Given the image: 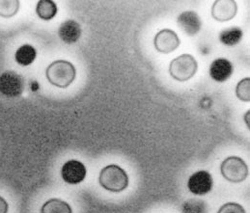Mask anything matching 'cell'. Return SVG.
I'll return each instance as SVG.
<instances>
[{
	"label": "cell",
	"mask_w": 250,
	"mask_h": 213,
	"mask_svg": "<svg viewBox=\"0 0 250 213\" xmlns=\"http://www.w3.org/2000/svg\"><path fill=\"white\" fill-rule=\"evenodd\" d=\"M181 44L179 36L171 29L161 30L154 39L156 49L164 54H168L175 51Z\"/></svg>",
	"instance_id": "ba28073f"
},
{
	"label": "cell",
	"mask_w": 250,
	"mask_h": 213,
	"mask_svg": "<svg viewBox=\"0 0 250 213\" xmlns=\"http://www.w3.org/2000/svg\"><path fill=\"white\" fill-rule=\"evenodd\" d=\"M222 176L233 183H240L247 179L249 167L245 160L238 156H230L223 160L220 166Z\"/></svg>",
	"instance_id": "277c9868"
},
{
	"label": "cell",
	"mask_w": 250,
	"mask_h": 213,
	"mask_svg": "<svg viewBox=\"0 0 250 213\" xmlns=\"http://www.w3.org/2000/svg\"><path fill=\"white\" fill-rule=\"evenodd\" d=\"M213 186L211 174L207 171H198L192 174L188 180V190L197 196H204L209 193Z\"/></svg>",
	"instance_id": "8992f818"
},
{
	"label": "cell",
	"mask_w": 250,
	"mask_h": 213,
	"mask_svg": "<svg viewBox=\"0 0 250 213\" xmlns=\"http://www.w3.org/2000/svg\"><path fill=\"white\" fill-rule=\"evenodd\" d=\"M41 213H73V210L68 203L54 198L42 205Z\"/></svg>",
	"instance_id": "9a60e30c"
},
{
	"label": "cell",
	"mask_w": 250,
	"mask_h": 213,
	"mask_svg": "<svg viewBox=\"0 0 250 213\" xmlns=\"http://www.w3.org/2000/svg\"><path fill=\"white\" fill-rule=\"evenodd\" d=\"M198 70L196 59L190 54H183L173 59L169 66L170 76L177 81L185 82L194 77Z\"/></svg>",
	"instance_id": "3957f363"
},
{
	"label": "cell",
	"mask_w": 250,
	"mask_h": 213,
	"mask_svg": "<svg viewBox=\"0 0 250 213\" xmlns=\"http://www.w3.org/2000/svg\"><path fill=\"white\" fill-rule=\"evenodd\" d=\"M24 90L21 76L13 71H6L0 76V93L7 97H18Z\"/></svg>",
	"instance_id": "5b68a950"
},
{
	"label": "cell",
	"mask_w": 250,
	"mask_h": 213,
	"mask_svg": "<svg viewBox=\"0 0 250 213\" xmlns=\"http://www.w3.org/2000/svg\"><path fill=\"white\" fill-rule=\"evenodd\" d=\"M238 12V5L234 0H217L211 7L212 18L220 22L229 21L235 18Z\"/></svg>",
	"instance_id": "9c48e42d"
},
{
	"label": "cell",
	"mask_w": 250,
	"mask_h": 213,
	"mask_svg": "<svg viewBox=\"0 0 250 213\" xmlns=\"http://www.w3.org/2000/svg\"><path fill=\"white\" fill-rule=\"evenodd\" d=\"M36 13L42 20H50L57 14V6L51 0H41L37 4Z\"/></svg>",
	"instance_id": "2e32d148"
},
{
	"label": "cell",
	"mask_w": 250,
	"mask_h": 213,
	"mask_svg": "<svg viewBox=\"0 0 250 213\" xmlns=\"http://www.w3.org/2000/svg\"><path fill=\"white\" fill-rule=\"evenodd\" d=\"M58 36L61 41L68 44L77 43L82 37L81 24L74 19H68L64 21L59 26Z\"/></svg>",
	"instance_id": "7c38bea8"
},
{
	"label": "cell",
	"mask_w": 250,
	"mask_h": 213,
	"mask_svg": "<svg viewBox=\"0 0 250 213\" xmlns=\"http://www.w3.org/2000/svg\"><path fill=\"white\" fill-rule=\"evenodd\" d=\"M20 9V1L18 0H1L0 16L3 18H11L15 16Z\"/></svg>",
	"instance_id": "ac0fdd59"
},
{
	"label": "cell",
	"mask_w": 250,
	"mask_h": 213,
	"mask_svg": "<svg viewBox=\"0 0 250 213\" xmlns=\"http://www.w3.org/2000/svg\"><path fill=\"white\" fill-rule=\"evenodd\" d=\"M87 174V169L83 162L72 159L67 161L62 169L61 176L68 184H79L83 182Z\"/></svg>",
	"instance_id": "52a82bcc"
},
{
	"label": "cell",
	"mask_w": 250,
	"mask_h": 213,
	"mask_svg": "<svg viewBox=\"0 0 250 213\" xmlns=\"http://www.w3.org/2000/svg\"><path fill=\"white\" fill-rule=\"evenodd\" d=\"M244 33L240 27L234 26L224 29L219 34V41L225 45L234 46L240 43L243 39Z\"/></svg>",
	"instance_id": "5bb4252c"
},
{
	"label": "cell",
	"mask_w": 250,
	"mask_h": 213,
	"mask_svg": "<svg viewBox=\"0 0 250 213\" xmlns=\"http://www.w3.org/2000/svg\"><path fill=\"white\" fill-rule=\"evenodd\" d=\"M99 182L105 190L119 193L127 187L128 176L123 168L115 164H110L104 167L100 172Z\"/></svg>",
	"instance_id": "7a4b0ae2"
},
{
	"label": "cell",
	"mask_w": 250,
	"mask_h": 213,
	"mask_svg": "<svg viewBox=\"0 0 250 213\" xmlns=\"http://www.w3.org/2000/svg\"><path fill=\"white\" fill-rule=\"evenodd\" d=\"M217 213H247L243 206L237 203H227L223 205Z\"/></svg>",
	"instance_id": "ffe728a7"
},
{
	"label": "cell",
	"mask_w": 250,
	"mask_h": 213,
	"mask_svg": "<svg viewBox=\"0 0 250 213\" xmlns=\"http://www.w3.org/2000/svg\"><path fill=\"white\" fill-rule=\"evenodd\" d=\"M180 28L188 36L196 35L202 27V20L194 11H186L179 15L177 19Z\"/></svg>",
	"instance_id": "30bf717a"
},
{
	"label": "cell",
	"mask_w": 250,
	"mask_h": 213,
	"mask_svg": "<svg viewBox=\"0 0 250 213\" xmlns=\"http://www.w3.org/2000/svg\"><path fill=\"white\" fill-rule=\"evenodd\" d=\"M237 97L246 102H250V78L247 77L241 80L236 88Z\"/></svg>",
	"instance_id": "d6986e66"
},
{
	"label": "cell",
	"mask_w": 250,
	"mask_h": 213,
	"mask_svg": "<svg viewBox=\"0 0 250 213\" xmlns=\"http://www.w3.org/2000/svg\"><path fill=\"white\" fill-rule=\"evenodd\" d=\"M37 56L36 49L30 44H23L19 47L15 53V60L21 66L26 67L31 65Z\"/></svg>",
	"instance_id": "4fadbf2b"
},
{
	"label": "cell",
	"mask_w": 250,
	"mask_h": 213,
	"mask_svg": "<svg viewBox=\"0 0 250 213\" xmlns=\"http://www.w3.org/2000/svg\"><path fill=\"white\" fill-rule=\"evenodd\" d=\"M9 205L6 200L0 196V213H8Z\"/></svg>",
	"instance_id": "44dd1931"
},
{
	"label": "cell",
	"mask_w": 250,
	"mask_h": 213,
	"mask_svg": "<svg viewBox=\"0 0 250 213\" xmlns=\"http://www.w3.org/2000/svg\"><path fill=\"white\" fill-rule=\"evenodd\" d=\"M182 213H208L207 204L203 200L190 199L183 204Z\"/></svg>",
	"instance_id": "e0dca14e"
},
{
	"label": "cell",
	"mask_w": 250,
	"mask_h": 213,
	"mask_svg": "<svg viewBox=\"0 0 250 213\" xmlns=\"http://www.w3.org/2000/svg\"><path fill=\"white\" fill-rule=\"evenodd\" d=\"M45 76L51 85L58 88H67L76 79L77 70L71 62L57 60L46 68Z\"/></svg>",
	"instance_id": "6da1fadb"
},
{
	"label": "cell",
	"mask_w": 250,
	"mask_h": 213,
	"mask_svg": "<svg viewBox=\"0 0 250 213\" xmlns=\"http://www.w3.org/2000/svg\"><path fill=\"white\" fill-rule=\"evenodd\" d=\"M234 73L233 64L225 58L215 59L209 66V77L216 82L222 83L228 80Z\"/></svg>",
	"instance_id": "8fae6325"
}]
</instances>
